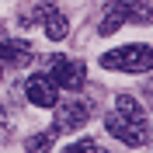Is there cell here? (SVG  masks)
Returning a JSON list of instances; mask_svg holds the SVG:
<instances>
[{
	"mask_svg": "<svg viewBox=\"0 0 153 153\" xmlns=\"http://www.w3.org/2000/svg\"><path fill=\"white\" fill-rule=\"evenodd\" d=\"M101 66L115 73H150L153 70V45L132 42V45H118L101 56Z\"/></svg>",
	"mask_w": 153,
	"mask_h": 153,
	"instance_id": "obj_1",
	"label": "cell"
},
{
	"mask_svg": "<svg viewBox=\"0 0 153 153\" xmlns=\"http://www.w3.org/2000/svg\"><path fill=\"white\" fill-rule=\"evenodd\" d=\"M49 80L56 87L66 91H80L87 80V66L80 59H66V56H49Z\"/></svg>",
	"mask_w": 153,
	"mask_h": 153,
	"instance_id": "obj_2",
	"label": "cell"
},
{
	"mask_svg": "<svg viewBox=\"0 0 153 153\" xmlns=\"http://www.w3.org/2000/svg\"><path fill=\"white\" fill-rule=\"evenodd\" d=\"M105 129L118 139V143H125V146H143V143H150V129H146V122L125 118V115H118V111L105 118Z\"/></svg>",
	"mask_w": 153,
	"mask_h": 153,
	"instance_id": "obj_3",
	"label": "cell"
},
{
	"mask_svg": "<svg viewBox=\"0 0 153 153\" xmlns=\"http://www.w3.org/2000/svg\"><path fill=\"white\" fill-rule=\"evenodd\" d=\"M87 122L84 101H56V132H76Z\"/></svg>",
	"mask_w": 153,
	"mask_h": 153,
	"instance_id": "obj_4",
	"label": "cell"
},
{
	"mask_svg": "<svg viewBox=\"0 0 153 153\" xmlns=\"http://www.w3.org/2000/svg\"><path fill=\"white\" fill-rule=\"evenodd\" d=\"M25 97H28L35 108H56V101H59L56 84H52L49 76H42V73L28 76V84H25Z\"/></svg>",
	"mask_w": 153,
	"mask_h": 153,
	"instance_id": "obj_5",
	"label": "cell"
},
{
	"mask_svg": "<svg viewBox=\"0 0 153 153\" xmlns=\"http://www.w3.org/2000/svg\"><path fill=\"white\" fill-rule=\"evenodd\" d=\"M125 21H129V4H125V0H111V4H105V10H101L97 31H101V35H115Z\"/></svg>",
	"mask_w": 153,
	"mask_h": 153,
	"instance_id": "obj_6",
	"label": "cell"
},
{
	"mask_svg": "<svg viewBox=\"0 0 153 153\" xmlns=\"http://www.w3.org/2000/svg\"><path fill=\"white\" fill-rule=\"evenodd\" d=\"M38 14L45 18V21H42V28H45V35L52 38V42H63V38L70 35V21H66V14H63V10H56V7L45 10V7H42Z\"/></svg>",
	"mask_w": 153,
	"mask_h": 153,
	"instance_id": "obj_7",
	"label": "cell"
},
{
	"mask_svg": "<svg viewBox=\"0 0 153 153\" xmlns=\"http://www.w3.org/2000/svg\"><path fill=\"white\" fill-rule=\"evenodd\" d=\"M0 59L10 66H25V63H31V52L25 42H0Z\"/></svg>",
	"mask_w": 153,
	"mask_h": 153,
	"instance_id": "obj_8",
	"label": "cell"
},
{
	"mask_svg": "<svg viewBox=\"0 0 153 153\" xmlns=\"http://www.w3.org/2000/svg\"><path fill=\"white\" fill-rule=\"evenodd\" d=\"M115 108H118V115H125V118L146 122V115H143V105H139V101H136L132 94H118V97H115Z\"/></svg>",
	"mask_w": 153,
	"mask_h": 153,
	"instance_id": "obj_9",
	"label": "cell"
},
{
	"mask_svg": "<svg viewBox=\"0 0 153 153\" xmlns=\"http://www.w3.org/2000/svg\"><path fill=\"white\" fill-rule=\"evenodd\" d=\"M52 143H56V129H52V132H35V136H28V139H25V150L28 153H49L52 150Z\"/></svg>",
	"mask_w": 153,
	"mask_h": 153,
	"instance_id": "obj_10",
	"label": "cell"
},
{
	"mask_svg": "<svg viewBox=\"0 0 153 153\" xmlns=\"http://www.w3.org/2000/svg\"><path fill=\"white\" fill-rule=\"evenodd\" d=\"M129 21H136V25H150V21H153V7L143 4V0L129 4Z\"/></svg>",
	"mask_w": 153,
	"mask_h": 153,
	"instance_id": "obj_11",
	"label": "cell"
},
{
	"mask_svg": "<svg viewBox=\"0 0 153 153\" xmlns=\"http://www.w3.org/2000/svg\"><path fill=\"white\" fill-rule=\"evenodd\" d=\"M63 153H108V150H101V146L94 143V139H80V143H73V146H66Z\"/></svg>",
	"mask_w": 153,
	"mask_h": 153,
	"instance_id": "obj_12",
	"label": "cell"
},
{
	"mask_svg": "<svg viewBox=\"0 0 153 153\" xmlns=\"http://www.w3.org/2000/svg\"><path fill=\"white\" fill-rule=\"evenodd\" d=\"M0 76H4V70H0Z\"/></svg>",
	"mask_w": 153,
	"mask_h": 153,
	"instance_id": "obj_13",
	"label": "cell"
}]
</instances>
